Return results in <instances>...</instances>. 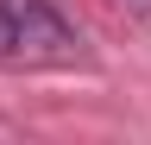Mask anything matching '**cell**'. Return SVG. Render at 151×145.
Segmentation results:
<instances>
[{"instance_id":"cell-1","label":"cell","mask_w":151,"mask_h":145,"mask_svg":"<svg viewBox=\"0 0 151 145\" xmlns=\"http://www.w3.org/2000/svg\"><path fill=\"white\" fill-rule=\"evenodd\" d=\"M6 44H13V13L0 6V50H6Z\"/></svg>"}]
</instances>
